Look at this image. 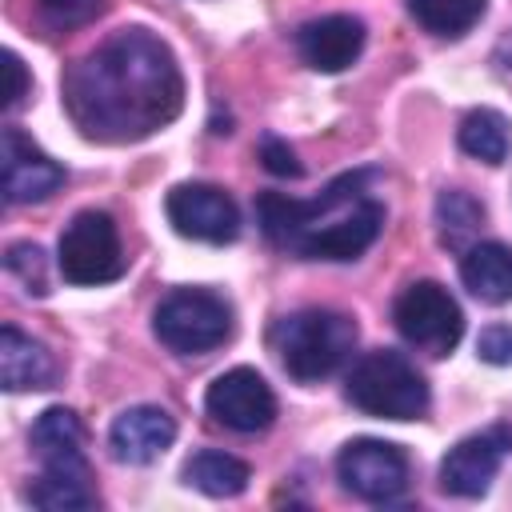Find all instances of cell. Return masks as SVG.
I'll return each mask as SVG.
<instances>
[{"instance_id":"20","label":"cell","mask_w":512,"mask_h":512,"mask_svg":"<svg viewBox=\"0 0 512 512\" xmlns=\"http://www.w3.org/2000/svg\"><path fill=\"white\" fill-rule=\"evenodd\" d=\"M484 224V204L464 192V188H444L436 196V228H440V240L456 252H464L472 244V236L480 232Z\"/></svg>"},{"instance_id":"24","label":"cell","mask_w":512,"mask_h":512,"mask_svg":"<svg viewBox=\"0 0 512 512\" xmlns=\"http://www.w3.org/2000/svg\"><path fill=\"white\" fill-rule=\"evenodd\" d=\"M476 356L484 364H512V324H488L476 336Z\"/></svg>"},{"instance_id":"1","label":"cell","mask_w":512,"mask_h":512,"mask_svg":"<svg viewBox=\"0 0 512 512\" xmlns=\"http://www.w3.org/2000/svg\"><path fill=\"white\" fill-rule=\"evenodd\" d=\"M64 108L88 140L132 144L180 116L184 76L160 36L120 28L64 72Z\"/></svg>"},{"instance_id":"17","label":"cell","mask_w":512,"mask_h":512,"mask_svg":"<svg viewBox=\"0 0 512 512\" xmlns=\"http://www.w3.org/2000/svg\"><path fill=\"white\" fill-rule=\"evenodd\" d=\"M460 280L480 304L512 300V248L500 240H480L460 252Z\"/></svg>"},{"instance_id":"21","label":"cell","mask_w":512,"mask_h":512,"mask_svg":"<svg viewBox=\"0 0 512 512\" xmlns=\"http://www.w3.org/2000/svg\"><path fill=\"white\" fill-rule=\"evenodd\" d=\"M484 8H488V0H408L412 20H416L424 32L448 36V40L464 36V32L484 16Z\"/></svg>"},{"instance_id":"19","label":"cell","mask_w":512,"mask_h":512,"mask_svg":"<svg viewBox=\"0 0 512 512\" xmlns=\"http://www.w3.org/2000/svg\"><path fill=\"white\" fill-rule=\"evenodd\" d=\"M460 148H464L472 160L504 164V160H508V148H512V124H508L496 108H476V112H468L464 124H460Z\"/></svg>"},{"instance_id":"10","label":"cell","mask_w":512,"mask_h":512,"mask_svg":"<svg viewBox=\"0 0 512 512\" xmlns=\"http://www.w3.org/2000/svg\"><path fill=\"white\" fill-rule=\"evenodd\" d=\"M204 408H208V416L216 424H224V428H232L240 436L264 432L276 420V396H272L268 380L256 368L220 372L204 392Z\"/></svg>"},{"instance_id":"26","label":"cell","mask_w":512,"mask_h":512,"mask_svg":"<svg viewBox=\"0 0 512 512\" xmlns=\"http://www.w3.org/2000/svg\"><path fill=\"white\" fill-rule=\"evenodd\" d=\"M4 72H8V92H4V108L12 112L20 100H24V92H28V72H24V64H20V56L16 52H4Z\"/></svg>"},{"instance_id":"3","label":"cell","mask_w":512,"mask_h":512,"mask_svg":"<svg viewBox=\"0 0 512 512\" xmlns=\"http://www.w3.org/2000/svg\"><path fill=\"white\" fill-rule=\"evenodd\" d=\"M28 444L40 460V476L28 488V504L44 512H84L96 508L92 468L84 456V428L72 408H44L28 432Z\"/></svg>"},{"instance_id":"11","label":"cell","mask_w":512,"mask_h":512,"mask_svg":"<svg viewBox=\"0 0 512 512\" xmlns=\"http://www.w3.org/2000/svg\"><path fill=\"white\" fill-rule=\"evenodd\" d=\"M508 452H512V428L508 424H492L484 432L464 436L440 460V488L448 496H460V500L484 496L492 488V480H496V472H500Z\"/></svg>"},{"instance_id":"2","label":"cell","mask_w":512,"mask_h":512,"mask_svg":"<svg viewBox=\"0 0 512 512\" xmlns=\"http://www.w3.org/2000/svg\"><path fill=\"white\" fill-rule=\"evenodd\" d=\"M376 168L336 176L316 200L260 192L256 216L264 236L300 260H356L384 232V204L376 196Z\"/></svg>"},{"instance_id":"4","label":"cell","mask_w":512,"mask_h":512,"mask_svg":"<svg viewBox=\"0 0 512 512\" xmlns=\"http://www.w3.org/2000/svg\"><path fill=\"white\" fill-rule=\"evenodd\" d=\"M272 348L284 372L300 384H316L344 368L356 348V320L336 308H300L272 328Z\"/></svg>"},{"instance_id":"7","label":"cell","mask_w":512,"mask_h":512,"mask_svg":"<svg viewBox=\"0 0 512 512\" xmlns=\"http://www.w3.org/2000/svg\"><path fill=\"white\" fill-rule=\"evenodd\" d=\"M56 264H60V276L76 288H96V284L120 280L128 260L120 248L116 220L108 212H96V208L76 212L72 224L60 232Z\"/></svg>"},{"instance_id":"22","label":"cell","mask_w":512,"mask_h":512,"mask_svg":"<svg viewBox=\"0 0 512 512\" xmlns=\"http://www.w3.org/2000/svg\"><path fill=\"white\" fill-rule=\"evenodd\" d=\"M4 268L24 284V292L48 296V264H44L40 244H12L4 256Z\"/></svg>"},{"instance_id":"13","label":"cell","mask_w":512,"mask_h":512,"mask_svg":"<svg viewBox=\"0 0 512 512\" xmlns=\"http://www.w3.org/2000/svg\"><path fill=\"white\" fill-rule=\"evenodd\" d=\"M0 172L8 204H40L64 184V168L48 152H40L16 124H8L0 136Z\"/></svg>"},{"instance_id":"18","label":"cell","mask_w":512,"mask_h":512,"mask_svg":"<svg viewBox=\"0 0 512 512\" xmlns=\"http://www.w3.org/2000/svg\"><path fill=\"white\" fill-rule=\"evenodd\" d=\"M252 472L244 460H236L232 452H216V448H204V452H192L188 464H184V484H192L196 492L204 496H216V500H228V496H240L248 488Z\"/></svg>"},{"instance_id":"5","label":"cell","mask_w":512,"mask_h":512,"mask_svg":"<svg viewBox=\"0 0 512 512\" xmlns=\"http://www.w3.org/2000/svg\"><path fill=\"white\" fill-rule=\"evenodd\" d=\"M344 396L352 400V408L380 420H420L428 412L424 376L404 352H392V348L364 352L348 372Z\"/></svg>"},{"instance_id":"14","label":"cell","mask_w":512,"mask_h":512,"mask_svg":"<svg viewBox=\"0 0 512 512\" xmlns=\"http://www.w3.org/2000/svg\"><path fill=\"white\" fill-rule=\"evenodd\" d=\"M364 20L348 12L316 16L296 32V52L312 72H344L364 52Z\"/></svg>"},{"instance_id":"8","label":"cell","mask_w":512,"mask_h":512,"mask_svg":"<svg viewBox=\"0 0 512 512\" xmlns=\"http://www.w3.org/2000/svg\"><path fill=\"white\" fill-rule=\"evenodd\" d=\"M392 320L396 332L428 356H448L464 336V312L456 296L436 280L408 284L392 304Z\"/></svg>"},{"instance_id":"15","label":"cell","mask_w":512,"mask_h":512,"mask_svg":"<svg viewBox=\"0 0 512 512\" xmlns=\"http://www.w3.org/2000/svg\"><path fill=\"white\" fill-rule=\"evenodd\" d=\"M176 440V420L160 404L124 408L108 428V448L120 464H152Z\"/></svg>"},{"instance_id":"23","label":"cell","mask_w":512,"mask_h":512,"mask_svg":"<svg viewBox=\"0 0 512 512\" xmlns=\"http://www.w3.org/2000/svg\"><path fill=\"white\" fill-rule=\"evenodd\" d=\"M52 28H80L104 12V0H36Z\"/></svg>"},{"instance_id":"25","label":"cell","mask_w":512,"mask_h":512,"mask_svg":"<svg viewBox=\"0 0 512 512\" xmlns=\"http://www.w3.org/2000/svg\"><path fill=\"white\" fill-rule=\"evenodd\" d=\"M260 160H264V168L272 172V176H300L304 168H300V160H296V152L280 140V136H264L260 140Z\"/></svg>"},{"instance_id":"6","label":"cell","mask_w":512,"mask_h":512,"mask_svg":"<svg viewBox=\"0 0 512 512\" xmlns=\"http://www.w3.org/2000/svg\"><path fill=\"white\" fill-rule=\"evenodd\" d=\"M152 332L176 356H204L232 336V308L208 288H176L156 304Z\"/></svg>"},{"instance_id":"12","label":"cell","mask_w":512,"mask_h":512,"mask_svg":"<svg viewBox=\"0 0 512 512\" xmlns=\"http://www.w3.org/2000/svg\"><path fill=\"white\" fill-rule=\"evenodd\" d=\"M168 224L204 244H228L240 236V208L236 200L216 184H176L164 200Z\"/></svg>"},{"instance_id":"16","label":"cell","mask_w":512,"mask_h":512,"mask_svg":"<svg viewBox=\"0 0 512 512\" xmlns=\"http://www.w3.org/2000/svg\"><path fill=\"white\" fill-rule=\"evenodd\" d=\"M0 384L8 392H36V388H52L56 384V360L52 352L24 336L16 324L0 328Z\"/></svg>"},{"instance_id":"9","label":"cell","mask_w":512,"mask_h":512,"mask_svg":"<svg viewBox=\"0 0 512 512\" xmlns=\"http://www.w3.org/2000/svg\"><path fill=\"white\" fill-rule=\"evenodd\" d=\"M336 476L340 484L368 504H392L404 496L408 488V456L404 448L376 440V436H360L348 440L336 456Z\"/></svg>"}]
</instances>
